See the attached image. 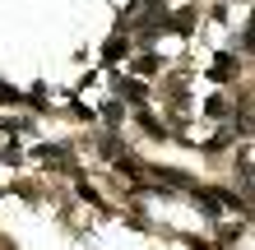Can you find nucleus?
Masks as SVG:
<instances>
[]
</instances>
